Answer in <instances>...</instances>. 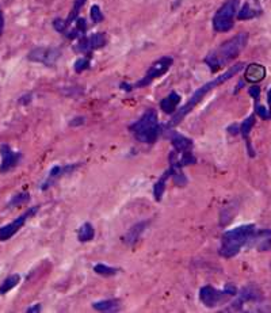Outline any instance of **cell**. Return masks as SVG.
Instances as JSON below:
<instances>
[{"mask_svg": "<svg viewBox=\"0 0 271 313\" xmlns=\"http://www.w3.org/2000/svg\"><path fill=\"white\" fill-rule=\"evenodd\" d=\"M233 296H236V289L232 286L227 287L224 290H219L211 286H203L199 290V300L207 308H214Z\"/></svg>", "mask_w": 271, "mask_h": 313, "instance_id": "52a82bcc", "label": "cell"}, {"mask_svg": "<svg viewBox=\"0 0 271 313\" xmlns=\"http://www.w3.org/2000/svg\"><path fill=\"white\" fill-rule=\"evenodd\" d=\"M255 113L258 114L262 119H271V109L270 110L264 109V107L260 106L258 102H255Z\"/></svg>", "mask_w": 271, "mask_h": 313, "instance_id": "83f0119b", "label": "cell"}, {"mask_svg": "<svg viewBox=\"0 0 271 313\" xmlns=\"http://www.w3.org/2000/svg\"><path fill=\"white\" fill-rule=\"evenodd\" d=\"M256 228L254 224H245L225 232L221 237L220 255L223 258H233L240 253V249L255 236Z\"/></svg>", "mask_w": 271, "mask_h": 313, "instance_id": "3957f363", "label": "cell"}, {"mask_svg": "<svg viewBox=\"0 0 271 313\" xmlns=\"http://www.w3.org/2000/svg\"><path fill=\"white\" fill-rule=\"evenodd\" d=\"M248 92H250V95L254 98L255 102H258L259 96H260V87H258V86H254V87L250 88V91Z\"/></svg>", "mask_w": 271, "mask_h": 313, "instance_id": "f546056e", "label": "cell"}, {"mask_svg": "<svg viewBox=\"0 0 271 313\" xmlns=\"http://www.w3.org/2000/svg\"><path fill=\"white\" fill-rule=\"evenodd\" d=\"M90 15H91V19H92V22L94 23H100L104 19V15H103V13L100 11V7L99 6H96V5H94L92 7H91Z\"/></svg>", "mask_w": 271, "mask_h": 313, "instance_id": "d4e9b609", "label": "cell"}, {"mask_svg": "<svg viewBox=\"0 0 271 313\" xmlns=\"http://www.w3.org/2000/svg\"><path fill=\"white\" fill-rule=\"evenodd\" d=\"M92 308L95 310H100V312H113L120 308V300H103L96 301L92 304Z\"/></svg>", "mask_w": 271, "mask_h": 313, "instance_id": "ac0fdd59", "label": "cell"}, {"mask_svg": "<svg viewBox=\"0 0 271 313\" xmlns=\"http://www.w3.org/2000/svg\"><path fill=\"white\" fill-rule=\"evenodd\" d=\"M94 236H95V229L90 222H86V224H83V225L79 228L78 231L79 241L86 243V241H90V240L94 239Z\"/></svg>", "mask_w": 271, "mask_h": 313, "instance_id": "ffe728a7", "label": "cell"}, {"mask_svg": "<svg viewBox=\"0 0 271 313\" xmlns=\"http://www.w3.org/2000/svg\"><path fill=\"white\" fill-rule=\"evenodd\" d=\"M172 172H174V168L170 165V168H168V170L160 176L159 180L156 182L155 187H153V196H155L156 201H161V198H163L164 190H166V183H167L168 179L172 176Z\"/></svg>", "mask_w": 271, "mask_h": 313, "instance_id": "e0dca14e", "label": "cell"}, {"mask_svg": "<svg viewBox=\"0 0 271 313\" xmlns=\"http://www.w3.org/2000/svg\"><path fill=\"white\" fill-rule=\"evenodd\" d=\"M87 45H88V49H90L91 52L96 50V49L103 48L104 45H106V37L102 33H94L90 37H87Z\"/></svg>", "mask_w": 271, "mask_h": 313, "instance_id": "d6986e66", "label": "cell"}, {"mask_svg": "<svg viewBox=\"0 0 271 313\" xmlns=\"http://www.w3.org/2000/svg\"><path fill=\"white\" fill-rule=\"evenodd\" d=\"M75 71L78 72V74H82L83 71H86L90 68V60L86 58V57H82V58H78L76 62H75V66H73Z\"/></svg>", "mask_w": 271, "mask_h": 313, "instance_id": "4316f807", "label": "cell"}, {"mask_svg": "<svg viewBox=\"0 0 271 313\" xmlns=\"http://www.w3.org/2000/svg\"><path fill=\"white\" fill-rule=\"evenodd\" d=\"M94 271L96 274L103 275V277H112V275H116L118 273V270L114 269V267H110L107 265H103V263H99L94 267Z\"/></svg>", "mask_w": 271, "mask_h": 313, "instance_id": "cb8c5ba5", "label": "cell"}, {"mask_svg": "<svg viewBox=\"0 0 271 313\" xmlns=\"http://www.w3.org/2000/svg\"><path fill=\"white\" fill-rule=\"evenodd\" d=\"M146 226H148V222L146 221L138 222V224L133 225L129 231H128L125 237H124V241H125L126 244H129V245H133V244L140 239V236L142 235V232L145 231Z\"/></svg>", "mask_w": 271, "mask_h": 313, "instance_id": "9a60e30c", "label": "cell"}, {"mask_svg": "<svg viewBox=\"0 0 271 313\" xmlns=\"http://www.w3.org/2000/svg\"><path fill=\"white\" fill-rule=\"evenodd\" d=\"M247 42H248V34L244 31L239 33L228 41L223 42L219 48H215L213 52L205 57L206 66L210 68L211 72H217L228 62L235 60L240 54L241 50L247 46Z\"/></svg>", "mask_w": 271, "mask_h": 313, "instance_id": "7a4b0ae2", "label": "cell"}, {"mask_svg": "<svg viewBox=\"0 0 271 313\" xmlns=\"http://www.w3.org/2000/svg\"><path fill=\"white\" fill-rule=\"evenodd\" d=\"M254 125H255V115L252 114V115H250L248 118H245L244 121H243V123L240 125V128H239V131H240L243 139H244L245 143H247L248 152H250L251 156H254V151H252V148H251V145H250V133H251V129L254 128Z\"/></svg>", "mask_w": 271, "mask_h": 313, "instance_id": "2e32d148", "label": "cell"}, {"mask_svg": "<svg viewBox=\"0 0 271 313\" xmlns=\"http://www.w3.org/2000/svg\"><path fill=\"white\" fill-rule=\"evenodd\" d=\"M80 123H84V118L78 117V118H75L73 121L69 122V125H71V127H76V125H80Z\"/></svg>", "mask_w": 271, "mask_h": 313, "instance_id": "4dcf8cb0", "label": "cell"}, {"mask_svg": "<svg viewBox=\"0 0 271 313\" xmlns=\"http://www.w3.org/2000/svg\"><path fill=\"white\" fill-rule=\"evenodd\" d=\"M3 30H5V15H3V11L0 10V35L3 34Z\"/></svg>", "mask_w": 271, "mask_h": 313, "instance_id": "1f68e13d", "label": "cell"}, {"mask_svg": "<svg viewBox=\"0 0 271 313\" xmlns=\"http://www.w3.org/2000/svg\"><path fill=\"white\" fill-rule=\"evenodd\" d=\"M0 155H2V164H0V174H6L15 168L22 159V155L14 152L10 145L2 144L0 145Z\"/></svg>", "mask_w": 271, "mask_h": 313, "instance_id": "30bf717a", "label": "cell"}, {"mask_svg": "<svg viewBox=\"0 0 271 313\" xmlns=\"http://www.w3.org/2000/svg\"><path fill=\"white\" fill-rule=\"evenodd\" d=\"M267 103H268V106H270L271 109V88L268 90V92H267Z\"/></svg>", "mask_w": 271, "mask_h": 313, "instance_id": "836d02e7", "label": "cell"}, {"mask_svg": "<svg viewBox=\"0 0 271 313\" xmlns=\"http://www.w3.org/2000/svg\"><path fill=\"white\" fill-rule=\"evenodd\" d=\"M19 281H21L19 274H13L10 275V277H7V278L3 281V283L0 285V294H6V293H9L10 290H13L14 287L19 283Z\"/></svg>", "mask_w": 271, "mask_h": 313, "instance_id": "7402d4cb", "label": "cell"}, {"mask_svg": "<svg viewBox=\"0 0 271 313\" xmlns=\"http://www.w3.org/2000/svg\"><path fill=\"white\" fill-rule=\"evenodd\" d=\"M266 76V68L262 66V64H256V62H252L250 66H247L244 72V78L248 83H259L262 82L263 79Z\"/></svg>", "mask_w": 271, "mask_h": 313, "instance_id": "8fae6325", "label": "cell"}, {"mask_svg": "<svg viewBox=\"0 0 271 313\" xmlns=\"http://www.w3.org/2000/svg\"><path fill=\"white\" fill-rule=\"evenodd\" d=\"M130 132L137 141L144 144H153L159 137L160 127L156 110L148 109L141 118L130 125Z\"/></svg>", "mask_w": 271, "mask_h": 313, "instance_id": "277c9868", "label": "cell"}, {"mask_svg": "<svg viewBox=\"0 0 271 313\" xmlns=\"http://www.w3.org/2000/svg\"><path fill=\"white\" fill-rule=\"evenodd\" d=\"M172 64H174V58L170 56H164L161 58H159L157 61H155L151 66V68L146 71V74L144 75V78L140 79L138 82H136L134 84H125L122 83L121 84V88L122 90H126V91H132L133 88H142L149 86L155 79L163 76L164 74H167L168 70L171 68Z\"/></svg>", "mask_w": 271, "mask_h": 313, "instance_id": "5b68a950", "label": "cell"}, {"mask_svg": "<svg viewBox=\"0 0 271 313\" xmlns=\"http://www.w3.org/2000/svg\"><path fill=\"white\" fill-rule=\"evenodd\" d=\"M78 167H79V164L63 165V167H61V165H55L52 170H50V172H49L47 180L43 183L42 189L43 190H46L47 187L52 184L53 180H56V179H59L60 176H63V175H65V174H71V172H73V171L76 170Z\"/></svg>", "mask_w": 271, "mask_h": 313, "instance_id": "7c38bea8", "label": "cell"}, {"mask_svg": "<svg viewBox=\"0 0 271 313\" xmlns=\"http://www.w3.org/2000/svg\"><path fill=\"white\" fill-rule=\"evenodd\" d=\"M87 0H75L73 2V6H72V10H71V13L68 14V17L65 19V23L71 26L72 22H75L76 19L79 18V14H80V10L83 9V6L86 5Z\"/></svg>", "mask_w": 271, "mask_h": 313, "instance_id": "44dd1931", "label": "cell"}, {"mask_svg": "<svg viewBox=\"0 0 271 313\" xmlns=\"http://www.w3.org/2000/svg\"><path fill=\"white\" fill-rule=\"evenodd\" d=\"M30 200V197L27 193H21V194H17V196H14L11 198V201L9 202V206H17V205H21V204H25L27 201Z\"/></svg>", "mask_w": 271, "mask_h": 313, "instance_id": "484cf974", "label": "cell"}, {"mask_svg": "<svg viewBox=\"0 0 271 313\" xmlns=\"http://www.w3.org/2000/svg\"><path fill=\"white\" fill-rule=\"evenodd\" d=\"M179 102H181V95L175 91H172L170 92V95L160 100V109L163 110L166 114H174Z\"/></svg>", "mask_w": 271, "mask_h": 313, "instance_id": "5bb4252c", "label": "cell"}, {"mask_svg": "<svg viewBox=\"0 0 271 313\" xmlns=\"http://www.w3.org/2000/svg\"><path fill=\"white\" fill-rule=\"evenodd\" d=\"M258 14L259 11L252 9L250 3H245V5L241 7L240 11H237V19H240V21H247V19H252V18H255Z\"/></svg>", "mask_w": 271, "mask_h": 313, "instance_id": "603a6c76", "label": "cell"}, {"mask_svg": "<svg viewBox=\"0 0 271 313\" xmlns=\"http://www.w3.org/2000/svg\"><path fill=\"white\" fill-rule=\"evenodd\" d=\"M240 0H227L224 5L221 6L215 11L213 17V29L217 33H227L232 30L235 25V17H236L237 10H239Z\"/></svg>", "mask_w": 271, "mask_h": 313, "instance_id": "8992f818", "label": "cell"}, {"mask_svg": "<svg viewBox=\"0 0 271 313\" xmlns=\"http://www.w3.org/2000/svg\"><path fill=\"white\" fill-rule=\"evenodd\" d=\"M244 62H239V64H235V66H232L231 68H229L225 74H223L221 76H217V78L214 79V80H211V82L206 83V84H203L202 87H199L197 91L194 92L193 96L190 98L189 102L185 104V106H182L181 109L178 110L177 113L174 114V117L170 119V122L167 123V128L170 129V128H174V127H177V125H179L182 121H183V118L187 115V114L190 113V111H193L194 107L197 106V104H199L203 100V98L209 94V92L211 91V90H214V88H217L220 86V84H224L225 82H228L229 79H232L235 75H237L240 71L244 70Z\"/></svg>", "mask_w": 271, "mask_h": 313, "instance_id": "6da1fadb", "label": "cell"}, {"mask_svg": "<svg viewBox=\"0 0 271 313\" xmlns=\"http://www.w3.org/2000/svg\"><path fill=\"white\" fill-rule=\"evenodd\" d=\"M61 50L59 48H53V46H41V48L33 49L29 54L27 58L29 61L33 62H41L46 67H53L57 62V60L60 58Z\"/></svg>", "mask_w": 271, "mask_h": 313, "instance_id": "ba28073f", "label": "cell"}, {"mask_svg": "<svg viewBox=\"0 0 271 313\" xmlns=\"http://www.w3.org/2000/svg\"><path fill=\"white\" fill-rule=\"evenodd\" d=\"M171 144L172 147H174V151L177 153H183L193 149V141L187 139V137H185L183 135H179V133L172 135Z\"/></svg>", "mask_w": 271, "mask_h": 313, "instance_id": "4fadbf2b", "label": "cell"}, {"mask_svg": "<svg viewBox=\"0 0 271 313\" xmlns=\"http://www.w3.org/2000/svg\"><path fill=\"white\" fill-rule=\"evenodd\" d=\"M41 310V305L39 304H35L34 306H30V308L27 309V312L29 313H35V312H39Z\"/></svg>", "mask_w": 271, "mask_h": 313, "instance_id": "d6a6232c", "label": "cell"}, {"mask_svg": "<svg viewBox=\"0 0 271 313\" xmlns=\"http://www.w3.org/2000/svg\"><path fill=\"white\" fill-rule=\"evenodd\" d=\"M76 25H75V29L79 31V34L82 35H86V31H87V23H86V19H83V18H78L76 21Z\"/></svg>", "mask_w": 271, "mask_h": 313, "instance_id": "f1b7e54d", "label": "cell"}, {"mask_svg": "<svg viewBox=\"0 0 271 313\" xmlns=\"http://www.w3.org/2000/svg\"><path fill=\"white\" fill-rule=\"evenodd\" d=\"M38 209H39L38 206L30 208L29 210H26L25 213L21 214L19 217L15 218L13 222H10L7 225L2 226V228H0V241H6V240L11 239V237L21 229L22 226L26 224L27 218L33 217V216L38 212Z\"/></svg>", "mask_w": 271, "mask_h": 313, "instance_id": "9c48e42d", "label": "cell"}]
</instances>
